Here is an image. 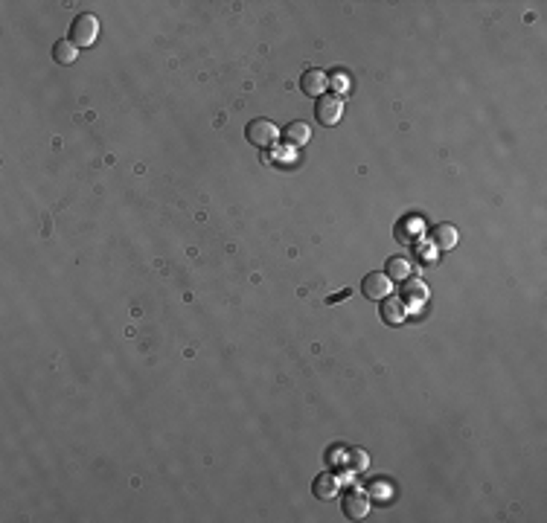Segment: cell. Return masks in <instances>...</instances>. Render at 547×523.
<instances>
[{"label": "cell", "mask_w": 547, "mask_h": 523, "mask_svg": "<svg viewBox=\"0 0 547 523\" xmlns=\"http://www.w3.org/2000/svg\"><path fill=\"white\" fill-rule=\"evenodd\" d=\"M97 35H99V21H97V15L82 12V15L73 18V23H70V41H73L76 47H90V44L97 41Z\"/></svg>", "instance_id": "obj_1"}, {"label": "cell", "mask_w": 547, "mask_h": 523, "mask_svg": "<svg viewBox=\"0 0 547 523\" xmlns=\"http://www.w3.org/2000/svg\"><path fill=\"white\" fill-rule=\"evenodd\" d=\"M245 137H248V143L251 145H256V148H271L274 143H277V137H280V131H277V126H274L271 119H251L248 122V128H245Z\"/></svg>", "instance_id": "obj_2"}, {"label": "cell", "mask_w": 547, "mask_h": 523, "mask_svg": "<svg viewBox=\"0 0 547 523\" xmlns=\"http://www.w3.org/2000/svg\"><path fill=\"white\" fill-rule=\"evenodd\" d=\"M361 291L367 299H387L393 294V282H390V276L384 270H370L367 276L361 280Z\"/></svg>", "instance_id": "obj_3"}, {"label": "cell", "mask_w": 547, "mask_h": 523, "mask_svg": "<svg viewBox=\"0 0 547 523\" xmlns=\"http://www.w3.org/2000/svg\"><path fill=\"white\" fill-rule=\"evenodd\" d=\"M344 114V99L335 97V94H323L318 97V105H315V116L320 126H335V122L341 119Z\"/></svg>", "instance_id": "obj_4"}, {"label": "cell", "mask_w": 547, "mask_h": 523, "mask_svg": "<svg viewBox=\"0 0 547 523\" xmlns=\"http://www.w3.org/2000/svg\"><path fill=\"white\" fill-rule=\"evenodd\" d=\"M370 512V497H367V491H361V488H352L344 495V514L350 520H361V517H367Z\"/></svg>", "instance_id": "obj_5"}, {"label": "cell", "mask_w": 547, "mask_h": 523, "mask_svg": "<svg viewBox=\"0 0 547 523\" xmlns=\"http://www.w3.org/2000/svg\"><path fill=\"white\" fill-rule=\"evenodd\" d=\"M326 84H329V76L323 70H318V67H312V70H306L300 76V90L306 97H315V99L326 94Z\"/></svg>", "instance_id": "obj_6"}, {"label": "cell", "mask_w": 547, "mask_h": 523, "mask_svg": "<svg viewBox=\"0 0 547 523\" xmlns=\"http://www.w3.org/2000/svg\"><path fill=\"white\" fill-rule=\"evenodd\" d=\"M379 314H381V320L387 323V326H399L405 317H408V305L399 299V297H387V299H381V309H379Z\"/></svg>", "instance_id": "obj_7"}, {"label": "cell", "mask_w": 547, "mask_h": 523, "mask_svg": "<svg viewBox=\"0 0 547 523\" xmlns=\"http://www.w3.org/2000/svg\"><path fill=\"white\" fill-rule=\"evenodd\" d=\"M457 238H460L457 227L448 224V221H443V224H437V227L431 230V241H434L437 251H451L454 244H457Z\"/></svg>", "instance_id": "obj_8"}, {"label": "cell", "mask_w": 547, "mask_h": 523, "mask_svg": "<svg viewBox=\"0 0 547 523\" xmlns=\"http://www.w3.org/2000/svg\"><path fill=\"white\" fill-rule=\"evenodd\" d=\"M309 137H312V131H309V126L306 122H288L286 126V131H283V140L288 143V145H294V148H300V145H306L309 143Z\"/></svg>", "instance_id": "obj_9"}, {"label": "cell", "mask_w": 547, "mask_h": 523, "mask_svg": "<svg viewBox=\"0 0 547 523\" xmlns=\"http://www.w3.org/2000/svg\"><path fill=\"white\" fill-rule=\"evenodd\" d=\"M384 273L390 276V282H405L411 276V262L405 256H390L384 265Z\"/></svg>", "instance_id": "obj_10"}, {"label": "cell", "mask_w": 547, "mask_h": 523, "mask_svg": "<svg viewBox=\"0 0 547 523\" xmlns=\"http://www.w3.org/2000/svg\"><path fill=\"white\" fill-rule=\"evenodd\" d=\"M312 491H315V497L329 500V497H335V495H338V480L332 477V474H318L315 483H312Z\"/></svg>", "instance_id": "obj_11"}, {"label": "cell", "mask_w": 547, "mask_h": 523, "mask_svg": "<svg viewBox=\"0 0 547 523\" xmlns=\"http://www.w3.org/2000/svg\"><path fill=\"white\" fill-rule=\"evenodd\" d=\"M76 55H79V47H76L70 38H58V41L53 44V58L58 61V65H73Z\"/></svg>", "instance_id": "obj_12"}, {"label": "cell", "mask_w": 547, "mask_h": 523, "mask_svg": "<svg viewBox=\"0 0 547 523\" xmlns=\"http://www.w3.org/2000/svg\"><path fill=\"white\" fill-rule=\"evenodd\" d=\"M425 285L422 282H411V285H405V297H402V302L405 305H419V302H425Z\"/></svg>", "instance_id": "obj_13"}, {"label": "cell", "mask_w": 547, "mask_h": 523, "mask_svg": "<svg viewBox=\"0 0 547 523\" xmlns=\"http://www.w3.org/2000/svg\"><path fill=\"white\" fill-rule=\"evenodd\" d=\"M329 84H332V90H335V97L338 94H344V90L350 87V76H347V70H335L329 76Z\"/></svg>", "instance_id": "obj_14"}]
</instances>
